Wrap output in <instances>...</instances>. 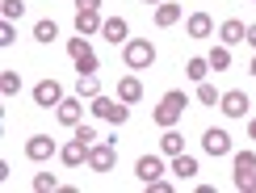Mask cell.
Listing matches in <instances>:
<instances>
[{"mask_svg":"<svg viewBox=\"0 0 256 193\" xmlns=\"http://www.w3.org/2000/svg\"><path fill=\"white\" fill-rule=\"evenodd\" d=\"M34 189H38V193L59 189V176H55V172H38V176H34Z\"/></svg>","mask_w":256,"mask_h":193,"instance_id":"28","label":"cell"},{"mask_svg":"<svg viewBox=\"0 0 256 193\" xmlns=\"http://www.w3.org/2000/svg\"><path fill=\"white\" fill-rule=\"evenodd\" d=\"M172 172H176L180 180H194V176H198V160H194V156H185V152L172 156Z\"/></svg>","mask_w":256,"mask_h":193,"instance_id":"20","label":"cell"},{"mask_svg":"<svg viewBox=\"0 0 256 193\" xmlns=\"http://www.w3.org/2000/svg\"><path fill=\"white\" fill-rule=\"evenodd\" d=\"M88 110H92V118H105V122H114V126H122L126 118H130V105H126L122 96L118 101H114V96H92Z\"/></svg>","mask_w":256,"mask_h":193,"instance_id":"3","label":"cell"},{"mask_svg":"<svg viewBox=\"0 0 256 193\" xmlns=\"http://www.w3.org/2000/svg\"><path fill=\"white\" fill-rule=\"evenodd\" d=\"M143 4H164V0H143Z\"/></svg>","mask_w":256,"mask_h":193,"instance_id":"36","label":"cell"},{"mask_svg":"<svg viewBox=\"0 0 256 193\" xmlns=\"http://www.w3.org/2000/svg\"><path fill=\"white\" fill-rule=\"evenodd\" d=\"M248 138L256 143V118H248Z\"/></svg>","mask_w":256,"mask_h":193,"instance_id":"33","label":"cell"},{"mask_svg":"<svg viewBox=\"0 0 256 193\" xmlns=\"http://www.w3.org/2000/svg\"><path fill=\"white\" fill-rule=\"evenodd\" d=\"M206 59H210V72H227V68H231V46H222V42H218Z\"/></svg>","mask_w":256,"mask_h":193,"instance_id":"22","label":"cell"},{"mask_svg":"<svg viewBox=\"0 0 256 193\" xmlns=\"http://www.w3.org/2000/svg\"><path fill=\"white\" fill-rule=\"evenodd\" d=\"M244 38H248V26H244V21L231 17V21L218 26V42H222V46H236V42H244Z\"/></svg>","mask_w":256,"mask_h":193,"instance_id":"15","label":"cell"},{"mask_svg":"<svg viewBox=\"0 0 256 193\" xmlns=\"http://www.w3.org/2000/svg\"><path fill=\"white\" fill-rule=\"evenodd\" d=\"M76 92L80 96H101V80H97V72H88V76H76Z\"/></svg>","mask_w":256,"mask_h":193,"instance_id":"21","label":"cell"},{"mask_svg":"<svg viewBox=\"0 0 256 193\" xmlns=\"http://www.w3.org/2000/svg\"><path fill=\"white\" fill-rule=\"evenodd\" d=\"M59 101H63V84L59 80H38L34 84V105L38 110H55Z\"/></svg>","mask_w":256,"mask_h":193,"instance_id":"7","label":"cell"},{"mask_svg":"<svg viewBox=\"0 0 256 193\" xmlns=\"http://www.w3.org/2000/svg\"><path fill=\"white\" fill-rule=\"evenodd\" d=\"M34 38H38V42H55V38H59V26H55V21H38V26H34Z\"/></svg>","mask_w":256,"mask_h":193,"instance_id":"26","label":"cell"},{"mask_svg":"<svg viewBox=\"0 0 256 193\" xmlns=\"http://www.w3.org/2000/svg\"><path fill=\"white\" fill-rule=\"evenodd\" d=\"M218 110L227 114V118H248L252 101H248V92H240V88H227V92H222V101H218Z\"/></svg>","mask_w":256,"mask_h":193,"instance_id":"9","label":"cell"},{"mask_svg":"<svg viewBox=\"0 0 256 193\" xmlns=\"http://www.w3.org/2000/svg\"><path fill=\"white\" fill-rule=\"evenodd\" d=\"M50 156H59V143L50 134H30L26 138V160H34V164H46Z\"/></svg>","mask_w":256,"mask_h":193,"instance_id":"6","label":"cell"},{"mask_svg":"<svg viewBox=\"0 0 256 193\" xmlns=\"http://www.w3.org/2000/svg\"><path fill=\"white\" fill-rule=\"evenodd\" d=\"M0 13H4V21H17L21 13H26V0H4V4H0Z\"/></svg>","mask_w":256,"mask_h":193,"instance_id":"29","label":"cell"},{"mask_svg":"<svg viewBox=\"0 0 256 193\" xmlns=\"http://www.w3.org/2000/svg\"><path fill=\"white\" fill-rule=\"evenodd\" d=\"M134 176L143 180V185L160 180V176H164V160H160V156H138V160H134Z\"/></svg>","mask_w":256,"mask_h":193,"instance_id":"11","label":"cell"},{"mask_svg":"<svg viewBox=\"0 0 256 193\" xmlns=\"http://www.w3.org/2000/svg\"><path fill=\"white\" fill-rule=\"evenodd\" d=\"M88 147H92V143H84V138L72 134V143L59 147V160H63L68 168H80V164H88Z\"/></svg>","mask_w":256,"mask_h":193,"instance_id":"10","label":"cell"},{"mask_svg":"<svg viewBox=\"0 0 256 193\" xmlns=\"http://www.w3.org/2000/svg\"><path fill=\"white\" fill-rule=\"evenodd\" d=\"M198 101H202V105H218L222 96H218V88H214V84H206V80H202V84H198Z\"/></svg>","mask_w":256,"mask_h":193,"instance_id":"27","label":"cell"},{"mask_svg":"<svg viewBox=\"0 0 256 193\" xmlns=\"http://www.w3.org/2000/svg\"><path fill=\"white\" fill-rule=\"evenodd\" d=\"M176 21H180V4H172V0H164V4H156V26H160V30L176 26Z\"/></svg>","mask_w":256,"mask_h":193,"instance_id":"18","label":"cell"},{"mask_svg":"<svg viewBox=\"0 0 256 193\" xmlns=\"http://www.w3.org/2000/svg\"><path fill=\"white\" fill-rule=\"evenodd\" d=\"M185 105H189V96L180 92V88H172V92H164V101H160L156 110H152V118H156V126H164V130H168V126H176V122H180V114H185Z\"/></svg>","mask_w":256,"mask_h":193,"instance_id":"1","label":"cell"},{"mask_svg":"<svg viewBox=\"0 0 256 193\" xmlns=\"http://www.w3.org/2000/svg\"><path fill=\"white\" fill-rule=\"evenodd\" d=\"M185 34L189 38H210V34H214V17H210V13H189Z\"/></svg>","mask_w":256,"mask_h":193,"instance_id":"14","label":"cell"},{"mask_svg":"<svg viewBox=\"0 0 256 193\" xmlns=\"http://www.w3.org/2000/svg\"><path fill=\"white\" fill-rule=\"evenodd\" d=\"M244 42H252V50H256V26H248V38Z\"/></svg>","mask_w":256,"mask_h":193,"instance_id":"34","label":"cell"},{"mask_svg":"<svg viewBox=\"0 0 256 193\" xmlns=\"http://www.w3.org/2000/svg\"><path fill=\"white\" fill-rule=\"evenodd\" d=\"M160 152H164L168 160H172V156H180V152H185V134H176L172 126H168V130H164V138H160Z\"/></svg>","mask_w":256,"mask_h":193,"instance_id":"19","label":"cell"},{"mask_svg":"<svg viewBox=\"0 0 256 193\" xmlns=\"http://www.w3.org/2000/svg\"><path fill=\"white\" fill-rule=\"evenodd\" d=\"M248 72H252V80H256V55H252V63H248Z\"/></svg>","mask_w":256,"mask_h":193,"instance_id":"35","label":"cell"},{"mask_svg":"<svg viewBox=\"0 0 256 193\" xmlns=\"http://www.w3.org/2000/svg\"><path fill=\"white\" fill-rule=\"evenodd\" d=\"M252 4H256V0H252Z\"/></svg>","mask_w":256,"mask_h":193,"instance_id":"37","label":"cell"},{"mask_svg":"<svg viewBox=\"0 0 256 193\" xmlns=\"http://www.w3.org/2000/svg\"><path fill=\"white\" fill-rule=\"evenodd\" d=\"M122 63L130 72H143V68H152L156 63V46H152V38H130L122 46Z\"/></svg>","mask_w":256,"mask_h":193,"instance_id":"2","label":"cell"},{"mask_svg":"<svg viewBox=\"0 0 256 193\" xmlns=\"http://www.w3.org/2000/svg\"><path fill=\"white\" fill-rule=\"evenodd\" d=\"M118 96H122L126 105H134L138 96H143V80H138V76H122L118 80Z\"/></svg>","mask_w":256,"mask_h":193,"instance_id":"17","label":"cell"},{"mask_svg":"<svg viewBox=\"0 0 256 193\" xmlns=\"http://www.w3.org/2000/svg\"><path fill=\"white\" fill-rule=\"evenodd\" d=\"M68 55H72V63H76V72L80 76H88V72H97L101 63H97V50L88 46V38H68Z\"/></svg>","mask_w":256,"mask_h":193,"instance_id":"4","label":"cell"},{"mask_svg":"<svg viewBox=\"0 0 256 193\" xmlns=\"http://www.w3.org/2000/svg\"><path fill=\"white\" fill-rule=\"evenodd\" d=\"M0 92H4V96H17V92H21V72H0Z\"/></svg>","mask_w":256,"mask_h":193,"instance_id":"24","label":"cell"},{"mask_svg":"<svg viewBox=\"0 0 256 193\" xmlns=\"http://www.w3.org/2000/svg\"><path fill=\"white\" fill-rule=\"evenodd\" d=\"M72 134H76V138H84V143H97V138H101V134L92 130L88 122H80V126H72Z\"/></svg>","mask_w":256,"mask_h":193,"instance_id":"30","label":"cell"},{"mask_svg":"<svg viewBox=\"0 0 256 193\" xmlns=\"http://www.w3.org/2000/svg\"><path fill=\"white\" fill-rule=\"evenodd\" d=\"M185 76L194 80V84H202V80L210 76V59H189V63H185Z\"/></svg>","mask_w":256,"mask_h":193,"instance_id":"23","label":"cell"},{"mask_svg":"<svg viewBox=\"0 0 256 193\" xmlns=\"http://www.w3.org/2000/svg\"><path fill=\"white\" fill-rule=\"evenodd\" d=\"M202 147H206V156H231V134L218 130V126H210L202 134Z\"/></svg>","mask_w":256,"mask_h":193,"instance_id":"13","label":"cell"},{"mask_svg":"<svg viewBox=\"0 0 256 193\" xmlns=\"http://www.w3.org/2000/svg\"><path fill=\"white\" fill-rule=\"evenodd\" d=\"M13 38H17L13 21H0V46H13Z\"/></svg>","mask_w":256,"mask_h":193,"instance_id":"31","label":"cell"},{"mask_svg":"<svg viewBox=\"0 0 256 193\" xmlns=\"http://www.w3.org/2000/svg\"><path fill=\"white\" fill-rule=\"evenodd\" d=\"M231 164H236V172H256V156L252 152H231Z\"/></svg>","mask_w":256,"mask_h":193,"instance_id":"25","label":"cell"},{"mask_svg":"<svg viewBox=\"0 0 256 193\" xmlns=\"http://www.w3.org/2000/svg\"><path fill=\"white\" fill-rule=\"evenodd\" d=\"M101 34L110 38L114 46H126V42H130V38H126V34H130V26H126L122 17H105V26H101Z\"/></svg>","mask_w":256,"mask_h":193,"instance_id":"16","label":"cell"},{"mask_svg":"<svg viewBox=\"0 0 256 193\" xmlns=\"http://www.w3.org/2000/svg\"><path fill=\"white\" fill-rule=\"evenodd\" d=\"M101 26H105L101 8H76V34L92 38V34H101Z\"/></svg>","mask_w":256,"mask_h":193,"instance_id":"12","label":"cell"},{"mask_svg":"<svg viewBox=\"0 0 256 193\" xmlns=\"http://www.w3.org/2000/svg\"><path fill=\"white\" fill-rule=\"evenodd\" d=\"M105 0H76V8H101Z\"/></svg>","mask_w":256,"mask_h":193,"instance_id":"32","label":"cell"},{"mask_svg":"<svg viewBox=\"0 0 256 193\" xmlns=\"http://www.w3.org/2000/svg\"><path fill=\"white\" fill-rule=\"evenodd\" d=\"M55 118L63 126H80L84 122V96L76 92V96H63V101L55 105Z\"/></svg>","mask_w":256,"mask_h":193,"instance_id":"8","label":"cell"},{"mask_svg":"<svg viewBox=\"0 0 256 193\" xmlns=\"http://www.w3.org/2000/svg\"><path fill=\"white\" fill-rule=\"evenodd\" d=\"M114 164H118L114 143H110V138H97V143L88 147V168H92V172H114Z\"/></svg>","mask_w":256,"mask_h":193,"instance_id":"5","label":"cell"}]
</instances>
